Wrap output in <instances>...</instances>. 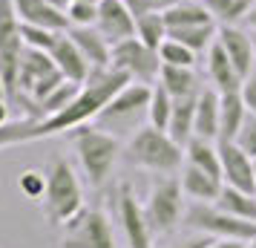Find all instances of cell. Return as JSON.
I'll return each instance as SVG.
<instances>
[{"label": "cell", "mask_w": 256, "mask_h": 248, "mask_svg": "<svg viewBox=\"0 0 256 248\" xmlns=\"http://www.w3.org/2000/svg\"><path fill=\"white\" fill-rule=\"evenodd\" d=\"M132 81L127 72L121 70H112V67H104V70H92L90 78L84 81L78 98L72 101L66 110H60L58 116H49V118H40L35 127V142L38 139H49V136H58V133H66V130H75L81 124H90L95 118L101 116L112 98H116L127 84Z\"/></svg>", "instance_id": "obj_1"}, {"label": "cell", "mask_w": 256, "mask_h": 248, "mask_svg": "<svg viewBox=\"0 0 256 248\" xmlns=\"http://www.w3.org/2000/svg\"><path fill=\"white\" fill-rule=\"evenodd\" d=\"M70 139L75 144L78 153V165H81L84 176L90 182V188H101L106 179L112 176L116 162L124 156V144L118 136H112L110 130L98 127V124H81L70 130Z\"/></svg>", "instance_id": "obj_2"}, {"label": "cell", "mask_w": 256, "mask_h": 248, "mask_svg": "<svg viewBox=\"0 0 256 248\" xmlns=\"http://www.w3.org/2000/svg\"><path fill=\"white\" fill-rule=\"evenodd\" d=\"M124 162L150 173H178L184 165V147L176 142L167 130L144 124L138 133L130 136L124 144Z\"/></svg>", "instance_id": "obj_3"}, {"label": "cell", "mask_w": 256, "mask_h": 248, "mask_svg": "<svg viewBox=\"0 0 256 248\" xmlns=\"http://www.w3.org/2000/svg\"><path fill=\"white\" fill-rule=\"evenodd\" d=\"M44 216L49 225H66L70 219H75L78 213L86 208L84 205V188L81 179L75 173V167L64 159V156H52L46 167V193L40 199Z\"/></svg>", "instance_id": "obj_4"}, {"label": "cell", "mask_w": 256, "mask_h": 248, "mask_svg": "<svg viewBox=\"0 0 256 248\" xmlns=\"http://www.w3.org/2000/svg\"><path fill=\"white\" fill-rule=\"evenodd\" d=\"M184 190H182V179L176 173H156V179L150 182L147 199H144V213L150 222L152 234L164 236L176 231L184 222Z\"/></svg>", "instance_id": "obj_5"}, {"label": "cell", "mask_w": 256, "mask_h": 248, "mask_svg": "<svg viewBox=\"0 0 256 248\" xmlns=\"http://www.w3.org/2000/svg\"><path fill=\"white\" fill-rule=\"evenodd\" d=\"M150 98H152V84L130 81L121 93L101 110V116L95 118L98 127L110 130L112 136L118 133H138L144 118H150Z\"/></svg>", "instance_id": "obj_6"}, {"label": "cell", "mask_w": 256, "mask_h": 248, "mask_svg": "<svg viewBox=\"0 0 256 248\" xmlns=\"http://www.w3.org/2000/svg\"><path fill=\"white\" fill-rule=\"evenodd\" d=\"M184 225L193 228L196 234H208L216 239L250 242L256 236V222H248V219H239L233 213L222 211L216 202H193L184 211Z\"/></svg>", "instance_id": "obj_7"}, {"label": "cell", "mask_w": 256, "mask_h": 248, "mask_svg": "<svg viewBox=\"0 0 256 248\" xmlns=\"http://www.w3.org/2000/svg\"><path fill=\"white\" fill-rule=\"evenodd\" d=\"M112 70L127 72L132 81L141 84H156L158 81V72H162V55L158 49L147 47L141 38H127V41H118L112 44V58H110Z\"/></svg>", "instance_id": "obj_8"}, {"label": "cell", "mask_w": 256, "mask_h": 248, "mask_svg": "<svg viewBox=\"0 0 256 248\" xmlns=\"http://www.w3.org/2000/svg\"><path fill=\"white\" fill-rule=\"evenodd\" d=\"M64 228L66 231L60 236V248H118L112 225L98 208H84Z\"/></svg>", "instance_id": "obj_9"}, {"label": "cell", "mask_w": 256, "mask_h": 248, "mask_svg": "<svg viewBox=\"0 0 256 248\" xmlns=\"http://www.w3.org/2000/svg\"><path fill=\"white\" fill-rule=\"evenodd\" d=\"M116 208H118V222H121L127 245L130 248H152V236L156 234H152L150 222H147V213H144V205L136 199L130 182L118 185Z\"/></svg>", "instance_id": "obj_10"}, {"label": "cell", "mask_w": 256, "mask_h": 248, "mask_svg": "<svg viewBox=\"0 0 256 248\" xmlns=\"http://www.w3.org/2000/svg\"><path fill=\"white\" fill-rule=\"evenodd\" d=\"M222 153V182L230 188L256 193V159L236 142H216Z\"/></svg>", "instance_id": "obj_11"}, {"label": "cell", "mask_w": 256, "mask_h": 248, "mask_svg": "<svg viewBox=\"0 0 256 248\" xmlns=\"http://www.w3.org/2000/svg\"><path fill=\"white\" fill-rule=\"evenodd\" d=\"M95 26L101 29V35L110 44H118V41H127L136 35V15L130 12L124 0H101Z\"/></svg>", "instance_id": "obj_12"}, {"label": "cell", "mask_w": 256, "mask_h": 248, "mask_svg": "<svg viewBox=\"0 0 256 248\" xmlns=\"http://www.w3.org/2000/svg\"><path fill=\"white\" fill-rule=\"evenodd\" d=\"M219 44L224 47L228 58L233 61V67L239 70L242 81L256 70V47H254V35L242 29V26H219Z\"/></svg>", "instance_id": "obj_13"}, {"label": "cell", "mask_w": 256, "mask_h": 248, "mask_svg": "<svg viewBox=\"0 0 256 248\" xmlns=\"http://www.w3.org/2000/svg\"><path fill=\"white\" fill-rule=\"evenodd\" d=\"M14 12L20 18V24L44 26V29H55V32H70L72 24L66 18V9H58L49 0H12Z\"/></svg>", "instance_id": "obj_14"}, {"label": "cell", "mask_w": 256, "mask_h": 248, "mask_svg": "<svg viewBox=\"0 0 256 248\" xmlns=\"http://www.w3.org/2000/svg\"><path fill=\"white\" fill-rule=\"evenodd\" d=\"M49 55H52V61L58 64V70L64 72V78H66V81L84 84L86 78H90V72H92V64H90L86 55L78 49V44L72 41L70 32H60L58 44H55V49H52Z\"/></svg>", "instance_id": "obj_15"}, {"label": "cell", "mask_w": 256, "mask_h": 248, "mask_svg": "<svg viewBox=\"0 0 256 248\" xmlns=\"http://www.w3.org/2000/svg\"><path fill=\"white\" fill-rule=\"evenodd\" d=\"M208 81L213 84V90L224 93H239L242 90V75L233 67V61L228 58L224 47L219 44V38L210 44L208 49Z\"/></svg>", "instance_id": "obj_16"}, {"label": "cell", "mask_w": 256, "mask_h": 248, "mask_svg": "<svg viewBox=\"0 0 256 248\" xmlns=\"http://www.w3.org/2000/svg\"><path fill=\"white\" fill-rule=\"evenodd\" d=\"M222 130V93L213 87H202L196 98V136L216 142Z\"/></svg>", "instance_id": "obj_17"}, {"label": "cell", "mask_w": 256, "mask_h": 248, "mask_svg": "<svg viewBox=\"0 0 256 248\" xmlns=\"http://www.w3.org/2000/svg\"><path fill=\"white\" fill-rule=\"evenodd\" d=\"M178 179H182V190H184L187 199L193 202H216L219 199L222 188H224V182L216 176H210V173H204L202 167L196 165H182V170H178Z\"/></svg>", "instance_id": "obj_18"}, {"label": "cell", "mask_w": 256, "mask_h": 248, "mask_svg": "<svg viewBox=\"0 0 256 248\" xmlns=\"http://www.w3.org/2000/svg\"><path fill=\"white\" fill-rule=\"evenodd\" d=\"M70 35H72V41L78 44V49L86 55V61L92 64V70H104V67H110L112 44L101 35L98 26H72Z\"/></svg>", "instance_id": "obj_19"}, {"label": "cell", "mask_w": 256, "mask_h": 248, "mask_svg": "<svg viewBox=\"0 0 256 248\" xmlns=\"http://www.w3.org/2000/svg\"><path fill=\"white\" fill-rule=\"evenodd\" d=\"M158 84H162L173 98H187V95H198L202 93L196 67H173V64H162Z\"/></svg>", "instance_id": "obj_20"}, {"label": "cell", "mask_w": 256, "mask_h": 248, "mask_svg": "<svg viewBox=\"0 0 256 248\" xmlns=\"http://www.w3.org/2000/svg\"><path fill=\"white\" fill-rule=\"evenodd\" d=\"M184 162L187 165L202 167L204 173L222 179V153L219 144L210 142V139H202V136H193L190 142L184 144Z\"/></svg>", "instance_id": "obj_21"}, {"label": "cell", "mask_w": 256, "mask_h": 248, "mask_svg": "<svg viewBox=\"0 0 256 248\" xmlns=\"http://www.w3.org/2000/svg\"><path fill=\"white\" fill-rule=\"evenodd\" d=\"M196 98L198 95H187V98H176L173 101V116H170L167 133H170L182 147L196 136Z\"/></svg>", "instance_id": "obj_22"}, {"label": "cell", "mask_w": 256, "mask_h": 248, "mask_svg": "<svg viewBox=\"0 0 256 248\" xmlns=\"http://www.w3.org/2000/svg\"><path fill=\"white\" fill-rule=\"evenodd\" d=\"M244 118H248V107L242 101V93H224L222 95V130L216 142H236Z\"/></svg>", "instance_id": "obj_23"}, {"label": "cell", "mask_w": 256, "mask_h": 248, "mask_svg": "<svg viewBox=\"0 0 256 248\" xmlns=\"http://www.w3.org/2000/svg\"><path fill=\"white\" fill-rule=\"evenodd\" d=\"M167 29H182V26H198V24H216L213 15L208 12V6L202 0H182L173 9L164 12Z\"/></svg>", "instance_id": "obj_24"}, {"label": "cell", "mask_w": 256, "mask_h": 248, "mask_svg": "<svg viewBox=\"0 0 256 248\" xmlns=\"http://www.w3.org/2000/svg\"><path fill=\"white\" fill-rule=\"evenodd\" d=\"M222 211L233 213L239 219H248V222H256V193H248V190H239V188H230L224 185L216 199Z\"/></svg>", "instance_id": "obj_25"}, {"label": "cell", "mask_w": 256, "mask_h": 248, "mask_svg": "<svg viewBox=\"0 0 256 248\" xmlns=\"http://www.w3.org/2000/svg\"><path fill=\"white\" fill-rule=\"evenodd\" d=\"M202 3L208 6V12L213 15V21L219 26H239L244 24V18L256 0H202Z\"/></svg>", "instance_id": "obj_26"}, {"label": "cell", "mask_w": 256, "mask_h": 248, "mask_svg": "<svg viewBox=\"0 0 256 248\" xmlns=\"http://www.w3.org/2000/svg\"><path fill=\"white\" fill-rule=\"evenodd\" d=\"M167 21H164V12H147L141 15L138 21H136V38H141L147 47L158 49L167 41Z\"/></svg>", "instance_id": "obj_27"}, {"label": "cell", "mask_w": 256, "mask_h": 248, "mask_svg": "<svg viewBox=\"0 0 256 248\" xmlns=\"http://www.w3.org/2000/svg\"><path fill=\"white\" fill-rule=\"evenodd\" d=\"M81 87L84 84H75V81H64V84H58L52 93L40 101V113H44V118H49V116H58L60 110H66V107L78 98V93H81Z\"/></svg>", "instance_id": "obj_28"}, {"label": "cell", "mask_w": 256, "mask_h": 248, "mask_svg": "<svg viewBox=\"0 0 256 248\" xmlns=\"http://www.w3.org/2000/svg\"><path fill=\"white\" fill-rule=\"evenodd\" d=\"M173 95L164 90L162 84L156 81L152 84V98H150V121L152 127H158V130H167L170 127V116H173Z\"/></svg>", "instance_id": "obj_29"}, {"label": "cell", "mask_w": 256, "mask_h": 248, "mask_svg": "<svg viewBox=\"0 0 256 248\" xmlns=\"http://www.w3.org/2000/svg\"><path fill=\"white\" fill-rule=\"evenodd\" d=\"M35 118H18V121H9L0 127V150L3 147H14V144H26L35 142Z\"/></svg>", "instance_id": "obj_30"}, {"label": "cell", "mask_w": 256, "mask_h": 248, "mask_svg": "<svg viewBox=\"0 0 256 248\" xmlns=\"http://www.w3.org/2000/svg\"><path fill=\"white\" fill-rule=\"evenodd\" d=\"M158 55H162V64H173V67H196V55L190 47H184L182 41H173L167 38L162 47H158Z\"/></svg>", "instance_id": "obj_31"}, {"label": "cell", "mask_w": 256, "mask_h": 248, "mask_svg": "<svg viewBox=\"0 0 256 248\" xmlns=\"http://www.w3.org/2000/svg\"><path fill=\"white\" fill-rule=\"evenodd\" d=\"M20 35H24V44L32 49H44V52H52L55 44H58V35L55 29H44V26H32V24H24L20 26Z\"/></svg>", "instance_id": "obj_32"}, {"label": "cell", "mask_w": 256, "mask_h": 248, "mask_svg": "<svg viewBox=\"0 0 256 248\" xmlns=\"http://www.w3.org/2000/svg\"><path fill=\"white\" fill-rule=\"evenodd\" d=\"M18 188H20V193H24L26 199L40 202L44 193H46V170H38V167L24 170L20 179H18Z\"/></svg>", "instance_id": "obj_33"}, {"label": "cell", "mask_w": 256, "mask_h": 248, "mask_svg": "<svg viewBox=\"0 0 256 248\" xmlns=\"http://www.w3.org/2000/svg\"><path fill=\"white\" fill-rule=\"evenodd\" d=\"M66 18H70L72 26H95V21H98V3L72 0L70 6H66Z\"/></svg>", "instance_id": "obj_34"}, {"label": "cell", "mask_w": 256, "mask_h": 248, "mask_svg": "<svg viewBox=\"0 0 256 248\" xmlns=\"http://www.w3.org/2000/svg\"><path fill=\"white\" fill-rule=\"evenodd\" d=\"M236 144L242 147L244 153H250L256 159V113H248L242 130H239V136H236Z\"/></svg>", "instance_id": "obj_35"}, {"label": "cell", "mask_w": 256, "mask_h": 248, "mask_svg": "<svg viewBox=\"0 0 256 248\" xmlns=\"http://www.w3.org/2000/svg\"><path fill=\"white\" fill-rule=\"evenodd\" d=\"M239 93H242V101L248 107V113H256V70L242 81V90Z\"/></svg>", "instance_id": "obj_36"}, {"label": "cell", "mask_w": 256, "mask_h": 248, "mask_svg": "<svg viewBox=\"0 0 256 248\" xmlns=\"http://www.w3.org/2000/svg\"><path fill=\"white\" fill-rule=\"evenodd\" d=\"M210 239H208V234H193V236H187V239H182V242H173V245H164V248H208Z\"/></svg>", "instance_id": "obj_37"}, {"label": "cell", "mask_w": 256, "mask_h": 248, "mask_svg": "<svg viewBox=\"0 0 256 248\" xmlns=\"http://www.w3.org/2000/svg\"><path fill=\"white\" fill-rule=\"evenodd\" d=\"M144 3H147L150 12H167V9H173L176 3H182V0H144Z\"/></svg>", "instance_id": "obj_38"}, {"label": "cell", "mask_w": 256, "mask_h": 248, "mask_svg": "<svg viewBox=\"0 0 256 248\" xmlns=\"http://www.w3.org/2000/svg\"><path fill=\"white\" fill-rule=\"evenodd\" d=\"M208 248H248V242H239V239H210Z\"/></svg>", "instance_id": "obj_39"}, {"label": "cell", "mask_w": 256, "mask_h": 248, "mask_svg": "<svg viewBox=\"0 0 256 248\" xmlns=\"http://www.w3.org/2000/svg\"><path fill=\"white\" fill-rule=\"evenodd\" d=\"M244 29L256 35V3L250 6V12H248V18H244Z\"/></svg>", "instance_id": "obj_40"}, {"label": "cell", "mask_w": 256, "mask_h": 248, "mask_svg": "<svg viewBox=\"0 0 256 248\" xmlns=\"http://www.w3.org/2000/svg\"><path fill=\"white\" fill-rule=\"evenodd\" d=\"M9 124V101H0V127Z\"/></svg>", "instance_id": "obj_41"}, {"label": "cell", "mask_w": 256, "mask_h": 248, "mask_svg": "<svg viewBox=\"0 0 256 248\" xmlns=\"http://www.w3.org/2000/svg\"><path fill=\"white\" fill-rule=\"evenodd\" d=\"M0 101H9V90H6V81L0 78Z\"/></svg>", "instance_id": "obj_42"}, {"label": "cell", "mask_w": 256, "mask_h": 248, "mask_svg": "<svg viewBox=\"0 0 256 248\" xmlns=\"http://www.w3.org/2000/svg\"><path fill=\"white\" fill-rule=\"evenodd\" d=\"M248 248H256V236H254V239H250V242H248Z\"/></svg>", "instance_id": "obj_43"}, {"label": "cell", "mask_w": 256, "mask_h": 248, "mask_svg": "<svg viewBox=\"0 0 256 248\" xmlns=\"http://www.w3.org/2000/svg\"><path fill=\"white\" fill-rule=\"evenodd\" d=\"M70 3H72V0H70ZM70 3H66V6H70ZM90 3H101V0H90Z\"/></svg>", "instance_id": "obj_44"}, {"label": "cell", "mask_w": 256, "mask_h": 248, "mask_svg": "<svg viewBox=\"0 0 256 248\" xmlns=\"http://www.w3.org/2000/svg\"><path fill=\"white\" fill-rule=\"evenodd\" d=\"M250 35H254V32H250ZM254 47H256V35H254Z\"/></svg>", "instance_id": "obj_45"}]
</instances>
